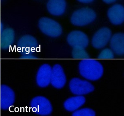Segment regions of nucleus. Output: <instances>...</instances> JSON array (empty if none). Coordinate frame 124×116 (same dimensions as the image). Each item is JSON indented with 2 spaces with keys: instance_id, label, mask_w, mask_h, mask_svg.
Wrapping results in <instances>:
<instances>
[{
  "instance_id": "nucleus-3",
  "label": "nucleus",
  "mask_w": 124,
  "mask_h": 116,
  "mask_svg": "<svg viewBox=\"0 0 124 116\" xmlns=\"http://www.w3.org/2000/svg\"><path fill=\"white\" fill-rule=\"evenodd\" d=\"M39 27L44 34L53 38L59 36L62 32V27L59 23L48 17H42L40 19Z\"/></svg>"
},
{
  "instance_id": "nucleus-15",
  "label": "nucleus",
  "mask_w": 124,
  "mask_h": 116,
  "mask_svg": "<svg viewBox=\"0 0 124 116\" xmlns=\"http://www.w3.org/2000/svg\"><path fill=\"white\" fill-rule=\"evenodd\" d=\"M110 46L112 51L117 55H122L124 53V34L117 33L111 36L110 39Z\"/></svg>"
},
{
  "instance_id": "nucleus-19",
  "label": "nucleus",
  "mask_w": 124,
  "mask_h": 116,
  "mask_svg": "<svg viewBox=\"0 0 124 116\" xmlns=\"http://www.w3.org/2000/svg\"><path fill=\"white\" fill-rule=\"evenodd\" d=\"M114 58L113 51L109 49H105L101 52L98 58L99 59H113Z\"/></svg>"
},
{
  "instance_id": "nucleus-18",
  "label": "nucleus",
  "mask_w": 124,
  "mask_h": 116,
  "mask_svg": "<svg viewBox=\"0 0 124 116\" xmlns=\"http://www.w3.org/2000/svg\"><path fill=\"white\" fill-rule=\"evenodd\" d=\"M96 113L94 111L89 108H84L75 111L72 114L74 116H95Z\"/></svg>"
},
{
  "instance_id": "nucleus-7",
  "label": "nucleus",
  "mask_w": 124,
  "mask_h": 116,
  "mask_svg": "<svg viewBox=\"0 0 124 116\" xmlns=\"http://www.w3.org/2000/svg\"><path fill=\"white\" fill-rule=\"evenodd\" d=\"M16 95L10 87L3 84L0 87V107L3 110L8 109L14 104Z\"/></svg>"
},
{
  "instance_id": "nucleus-2",
  "label": "nucleus",
  "mask_w": 124,
  "mask_h": 116,
  "mask_svg": "<svg viewBox=\"0 0 124 116\" xmlns=\"http://www.w3.org/2000/svg\"><path fill=\"white\" fill-rule=\"evenodd\" d=\"M96 17V13L93 9L83 7L77 10L72 13L70 21L74 25L82 27L92 22Z\"/></svg>"
},
{
  "instance_id": "nucleus-16",
  "label": "nucleus",
  "mask_w": 124,
  "mask_h": 116,
  "mask_svg": "<svg viewBox=\"0 0 124 116\" xmlns=\"http://www.w3.org/2000/svg\"><path fill=\"white\" fill-rule=\"evenodd\" d=\"M86 99L82 95L72 97L65 101L64 106L66 110L70 112L77 110L85 103Z\"/></svg>"
},
{
  "instance_id": "nucleus-9",
  "label": "nucleus",
  "mask_w": 124,
  "mask_h": 116,
  "mask_svg": "<svg viewBox=\"0 0 124 116\" xmlns=\"http://www.w3.org/2000/svg\"><path fill=\"white\" fill-rule=\"evenodd\" d=\"M68 44L74 48H85L89 45V40L87 35L80 31L75 30L71 32L67 37Z\"/></svg>"
},
{
  "instance_id": "nucleus-20",
  "label": "nucleus",
  "mask_w": 124,
  "mask_h": 116,
  "mask_svg": "<svg viewBox=\"0 0 124 116\" xmlns=\"http://www.w3.org/2000/svg\"><path fill=\"white\" fill-rule=\"evenodd\" d=\"M20 58L23 59H37V58L32 55H22Z\"/></svg>"
},
{
  "instance_id": "nucleus-25",
  "label": "nucleus",
  "mask_w": 124,
  "mask_h": 116,
  "mask_svg": "<svg viewBox=\"0 0 124 116\" xmlns=\"http://www.w3.org/2000/svg\"><path fill=\"white\" fill-rule=\"evenodd\" d=\"M0 49H1V48H0Z\"/></svg>"
},
{
  "instance_id": "nucleus-8",
  "label": "nucleus",
  "mask_w": 124,
  "mask_h": 116,
  "mask_svg": "<svg viewBox=\"0 0 124 116\" xmlns=\"http://www.w3.org/2000/svg\"><path fill=\"white\" fill-rule=\"evenodd\" d=\"M111 36V30L107 27H103L99 29L93 36L92 45L96 49H101L107 45Z\"/></svg>"
},
{
  "instance_id": "nucleus-14",
  "label": "nucleus",
  "mask_w": 124,
  "mask_h": 116,
  "mask_svg": "<svg viewBox=\"0 0 124 116\" xmlns=\"http://www.w3.org/2000/svg\"><path fill=\"white\" fill-rule=\"evenodd\" d=\"M15 33L14 30L10 28L5 29L0 31V48L3 50L10 48L14 42Z\"/></svg>"
},
{
  "instance_id": "nucleus-17",
  "label": "nucleus",
  "mask_w": 124,
  "mask_h": 116,
  "mask_svg": "<svg viewBox=\"0 0 124 116\" xmlns=\"http://www.w3.org/2000/svg\"><path fill=\"white\" fill-rule=\"evenodd\" d=\"M72 56L74 58L76 59H89L90 57L85 48H74L72 51Z\"/></svg>"
},
{
  "instance_id": "nucleus-21",
  "label": "nucleus",
  "mask_w": 124,
  "mask_h": 116,
  "mask_svg": "<svg viewBox=\"0 0 124 116\" xmlns=\"http://www.w3.org/2000/svg\"><path fill=\"white\" fill-rule=\"evenodd\" d=\"M77 0L80 3H85V4L90 3L94 1V0Z\"/></svg>"
},
{
  "instance_id": "nucleus-11",
  "label": "nucleus",
  "mask_w": 124,
  "mask_h": 116,
  "mask_svg": "<svg viewBox=\"0 0 124 116\" xmlns=\"http://www.w3.org/2000/svg\"><path fill=\"white\" fill-rule=\"evenodd\" d=\"M52 68L48 64H45L40 67L37 73L36 82L39 87L44 88L51 83Z\"/></svg>"
},
{
  "instance_id": "nucleus-6",
  "label": "nucleus",
  "mask_w": 124,
  "mask_h": 116,
  "mask_svg": "<svg viewBox=\"0 0 124 116\" xmlns=\"http://www.w3.org/2000/svg\"><path fill=\"white\" fill-rule=\"evenodd\" d=\"M70 88L72 94L82 95H86L94 90V87L90 82L79 78L72 79L70 82Z\"/></svg>"
},
{
  "instance_id": "nucleus-23",
  "label": "nucleus",
  "mask_w": 124,
  "mask_h": 116,
  "mask_svg": "<svg viewBox=\"0 0 124 116\" xmlns=\"http://www.w3.org/2000/svg\"><path fill=\"white\" fill-rule=\"evenodd\" d=\"M0 31H2L4 29V24L3 23L1 22L0 24Z\"/></svg>"
},
{
  "instance_id": "nucleus-1",
  "label": "nucleus",
  "mask_w": 124,
  "mask_h": 116,
  "mask_svg": "<svg viewBox=\"0 0 124 116\" xmlns=\"http://www.w3.org/2000/svg\"><path fill=\"white\" fill-rule=\"evenodd\" d=\"M79 71L82 77L91 81H96L103 76V68L100 62L95 59H86L79 64Z\"/></svg>"
},
{
  "instance_id": "nucleus-12",
  "label": "nucleus",
  "mask_w": 124,
  "mask_h": 116,
  "mask_svg": "<svg viewBox=\"0 0 124 116\" xmlns=\"http://www.w3.org/2000/svg\"><path fill=\"white\" fill-rule=\"evenodd\" d=\"M108 17L112 24L116 25L121 24L124 21V8L121 5L116 4L109 9Z\"/></svg>"
},
{
  "instance_id": "nucleus-24",
  "label": "nucleus",
  "mask_w": 124,
  "mask_h": 116,
  "mask_svg": "<svg viewBox=\"0 0 124 116\" xmlns=\"http://www.w3.org/2000/svg\"></svg>"
},
{
  "instance_id": "nucleus-13",
  "label": "nucleus",
  "mask_w": 124,
  "mask_h": 116,
  "mask_svg": "<svg viewBox=\"0 0 124 116\" xmlns=\"http://www.w3.org/2000/svg\"><path fill=\"white\" fill-rule=\"evenodd\" d=\"M67 7L65 0H48L47 9L50 14L53 15L59 16L65 13Z\"/></svg>"
},
{
  "instance_id": "nucleus-4",
  "label": "nucleus",
  "mask_w": 124,
  "mask_h": 116,
  "mask_svg": "<svg viewBox=\"0 0 124 116\" xmlns=\"http://www.w3.org/2000/svg\"><path fill=\"white\" fill-rule=\"evenodd\" d=\"M30 107L34 113L40 115H48L52 112L51 102L44 96H39L33 98L30 102Z\"/></svg>"
},
{
  "instance_id": "nucleus-5",
  "label": "nucleus",
  "mask_w": 124,
  "mask_h": 116,
  "mask_svg": "<svg viewBox=\"0 0 124 116\" xmlns=\"http://www.w3.org/2000/svg\"><path fill=\"white\" fill-rule=\"evenodd\" d=\"M17 50L24 55H32L38 46L37 39L33 36L25 35L21 37L17 43Z\"/></svg>"
},
{
  "instance_id": "nucleus-10",
  "label": "nucleus",
  "mask_w": 124,
  "mask_h": 116,
  "mask_svg": "<svg viewBox=\"0 0 124 116\" xmlns=\"http://www.w3.org/2000/svg\"><path fill=\"white\" fill-rule=\"evenodd\" d=\"M66 83V77L63 69L60 65H55L52 69L51 83L55 88H63Z\"/></svg>"
},
{
  "instance_id": "nucleus-22",
  "label": "nucleus",
  "mask_w": 124,
  "mask_h": 116,
  "mask_svg": "<svg viewBox=\"0 0 124 116\" xmlns=\"http://www.w3.org/2000/svg\"><path fill=\"white\" fill-rule=\"evenodd\" d=\"M117 0H103V1L107 4H111L114 3Z\"/></svg>"
}]
</instances>
